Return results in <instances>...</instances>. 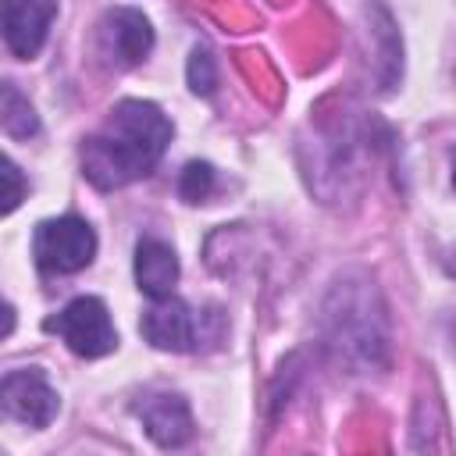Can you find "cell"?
Segmentation results:
<instances>
[{"label": "cell", "mask_w": 456, "mask_h": 456, "mask_svg": "<svg viewBox=\"0 0 456 456\" xmlns=\"http://www.w3.org/2000/svg\"><path fill=\"white\" fill-rule=\"evenodd\" d=\"M153 46V28L150 21L132 11V7H114L103 14L100 21V50L110 64L118 68H132L139 64Z\"/></svg>", "instance_id": "5b68a950"}, {"label": "cell", "mask_w": 456, "mask_h": 456, "mask_svg": "<svg viewBox=\"0 0 456 456\" xmlns=\"http://www.w3.org/2000/svg\"><path fill=\"white\" fill-rule=\"evenodd\" d=\"M96 235L82 217H53L36 224L32 256L46 274H75L93 264Z\"/></svg>", "instance_id": "7a4b0ae2"}, {"label": "cell", "mask_w": 456, "mask_h": 456, "mask_svg": "<svg viewBox=\"0 0 456 456\" xmlns=\"http://www.w3.org/2000/svg\"><path fill=\"white\" fill-rule=\"evenodd\" d=\"M452 182H456V157H452Z\"/></svg>", "instance_id": "5bb4252c"}, {"label": "cell", "mask_w": 456, "mask_h": 456, "mask_svg": "<svg viewBox=\"0 0 456 456\" xmlns=\"http://www.w3.org/2000/svg\"><path fill=\"white\" fill-rule=\"evenodd\" d=\"M189 86L200 96H210L214 86H217V68H214V57H210L207 46H196L192 57H189Z\"/></svg>", "instance_id": "7c38bea8"}, {"label": "cell", "mask_w": 456, "mask_h": 456, "mask_svg": "<svg viewBox=\"0 0 456 456\" xmlns=\"http://www.w3.org/2000/svg\"><path fill=\"white\" fill-rule=\"evenodd\" d=\"M210 189H214V167L203 164V160L185 164V171H182V178H178V196H182L185 203H200V200L210 196Z\"/></svg>", "instance_id": "8fae6325"}, {"label": "cell", "mask_w": 456, "mask_h": 456, "mask_svg": "<svg viewBox=\"0 0 456 456\" xmlns=\"http://www.w3.org/2000/svg\"><path fill=\"white\" fill-rule=\"evenodd\" d=\"M43 328L46 331H57L68 342V349L75 356H86V360L107 356L118 346V331L110 324V314H107L103 299H96V296L71 299L57 317H46Z\"/></svg>", "instance_id": "3957f363"}, {"label": "cell", "mask_w": 456, "mask_h": 456, "mask_svg": "<svg viewBox=\"0 0 456 456\" xmlns=\"http://www.w3.org/2000/svg\"><path fill=\"white\" fill-rule=\"evenodd\" d=\"M135 281L150 299H164L175 292L178 281V256L160 239H139L135 242Z\"/></svg>", "instance_id": "9c48e42d"}, {"label": "cell", "mask_w": 456, "mask_h": 456, "mask_svg": "<svg viewBox=\"0 0 456 456\" xmlns=\"http://www.w3.org/2000/svg\"><path fill=\"white\" fill-rule=\"evenodd\" d=\"M0 399L7 417L28 424V428H46L57 417V392L43 378V370H11L0 385Z\"/></svg>", "instance_id": "277c9868"}, {"label": "cell", "mask_w": 456, "mask_h": 456, "mask_svg": "<svg viewBox=\"0 0 456 456\" xmlns=\"http://www.w3.org/2000/svg\"><path fill=\"white\" fill-rule=\"evenodd\" d=\"M4 178H7V196H4V214H11L21 200V178H18V167L11 160H4Z\"/></svg>", "instance_id": "4fadbf2b"}, {"label": "cell", "mask_w": 456, "mask_h": 456, "mask_svg": "<svg viewBox=\"0 0 456 456\" xmlns=\"http://www.w3.org/2000/svg\"><path fill=\"white\" fill-rule=\"evenodd\" d=\"M171 142V121L146 100H121L103 128L82 146V171L96 189H121L146 178Z\"/></svg>", "instance_id": "6da1fadb"}, {"label": "cell", "mask_w": 456, "mask_h": 456, "mask_svg": "<svg viewBox=\"0 0 456 456\" xmlns=\"http://www.w3.org/2000/svg\"><path fill=\"white\" fill-rule=\"evenodd\" d=\"M135 413L146 435L164 449H178L192 438V413L175 392H146L142 403H135Z\"/></svg>", "instance_id": "52a82bcc"}, {"label": "cell", "mask_w": 456, "mask_h": 456, "mask_svg": "<svg viewBox=\"0 0 456 456\" xmlns=\"http://www.w3.org/2000/svg\"><path fill=\"white\" fill-rule=\"evenodd\" d=\"M142 335L150 338V346L157 349H171V353H189L196 346V314L178 299V296H164L153 299V306L142 317Z\"/></svg>", "instance_id": "ba28073f"}, {"label": "cell", "mask_w": 456, "mask_h": 456, "mask_svg": "<svg viewBox=\"0 0 456 456\" xmlns=\"http://www.w3.org/2000/svg\"><path fill=\"white\" fill-rule=\"evenodd\" d=\"M57 14L53 0H4V43L14 57L32 61L50 32V21Z\"/></svg>", "instance_id": "8992f818"}, {"label": "cell", "mask_w": 456, "mask_h": 456, "mask_svg": "<svg viewBox=\"0 0 456 456\" xmlns=\"http://www.w3.org/2000/svg\"><path fill=\"white\" fill-rule=\"evenodd\" d=\"M0 121H4V132L14 135V139H28L39 128L28 100H21L14 86H4V114H0Z\"/></svg>", "instance_id": "30bf717a"}]
</instances>
